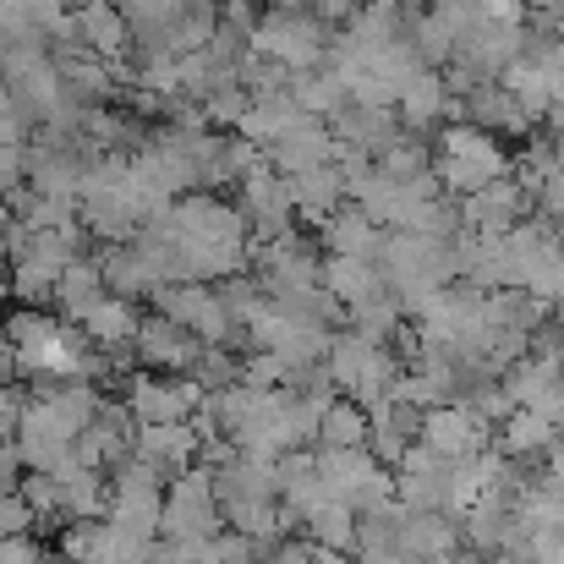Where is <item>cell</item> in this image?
<instances>
[{
	"label": "cell",
	"mask_w": 564,
	"mask_h": 564,
	"mask_svg": "<svg viewBox=\"0 0 564 564\" xmlns=\"http://www.w3.org/2000/svg\"><path fill=\"white\" fill-rule=\"evenodd\" d=\"M444 466H455V460H471V455H482L488 449V422L482 416H471L460 400L455 405H433V411H422V433H416Z\"/></svg>",
	"instance_id": "cell-10"
},
{
	"label": "cell",
	"mask_w": 564,
	"mask_h": 564,
	"mask_svg": "<svg viewBox=\"0 0 564 564\" xmlns=\"http://www.w3.org/2000/svg\"><path fill=\"white\" fill-rule=\"evenodd\" d=\"M340 154H346V143L324 121L302 116L296 127H285L269 143V171L274 176H302V171H318V165H340Z\"/></svg>",
	"instance_id": "cell-9"
},
{
	"label": "cell",
	"mask_w": 564,
	"mask_h": 564,
	"mask_svg": "<svg viewBox=\"0 0 564 564\" xmlns=\"http://www.w3.org/2000/svg\"><path fill=\"white\" fill-rule=\"evenodd\" d=\"M373 165L383 171V176H389V182H416V176H427V149L400 138L394 149H383V154H378Z\"/></svg>",
	"instance_id": "cell-30"
},
{
	"label": "cell",
	"mask_w": 564,
	"mask_h": 564,
	"mask_svg": "<svg viewBox=\"0 0 564 564\" xmlns=\"http://www.w3.org/2000/svg\"><path fill=\"white\" fill-rule=\"evenodd\" d=\"M55 307H61V318H72V324H83L99 302H105V274H99V263H88V258H72L66 263V274L55 280V296H50Z\"/></svg>",
	"instance_id": "cell-18"
},
{
	"label": "cell",
	"mask_w": 564,
	"mask_h": 564,
	"mask_svg": "<svg viewBox=\"0 0 564 564\" xmlns=\"http://www.w3.org/2000/svg\"><path fill=\"white\" fill-rule=\"evenodd\" d=\"M460 549V521L444 510H405L400 516V554L411 564H444Z\"/></svg>",
	"instance_id": "cell-16"
},
{
	"label": "cell",
	"mask_w": 564,
	"mask_h": 564,
	"mask_svg": "<svg viewBox=\"0 0 564 564\" xmlns=\"http://www.w3.org/2000/svg\"><path fill=\"white\" fill-rule=\"evenodd\" d=\"M318 285H324L340 307H357V302H368V296H383V274H378L373 258H329Z\"/></svg>",
	"instance_id": "cell-20"
},
{
	"label": "cell",
	"mask_w": 564,
	"mask_h": 564,
	"mask_svg": "<svg viewBox=\"0 0 564 564\" xmlns=\"http://www.w3.org/2000/svg\"><path fill=\"white\" fill-rule=\"evenodd\" d=\"M324 373L335 389L357 394V405L378 416L394 394V378H400V362L389 357V346H373L362 335H329V351H324Z\"/></svg>",
	"instance_id": "cell-3"
},
{
	"label": "cell",
	"mask_w": 564,
	"mask_h": 564,
	"mask_svg": "<svg viewBox=\"0 0 564 564\" xmlns=\"http://www.w3.org/2000/svg\"><path fill=\"white\" fill-rule=\"evenodd\" d=\"M154 307H160V318L182 324L197 346H225L236 335L219 291H208V285H160L154 291Z\"/></svg>",
	"instance_id": "cell-6"
},
{
	"label": "cell",
	"mask_w": 564,
	"mask_h": 564,
	"mask_svg": "<svg viewBox=\"0 0 564 564\" xmlns=\"http://www.w3.org/2000/svg\"><path fill=\"white\" fill-rule=\"evenodd\" d=\"M83 340L94 346V351H116V346H132V335H138V307L132 302H121V296H105L83 324Z\"/></svg>",
	"instance_id": "cell-21"
},
{
	"label": "cell",
	"mask_w": 564,
	"mask_h": 564,
	"mask_svg": "<svg viewBox=\"0 0 564 564\" xmlns=\"http://www.w3.org/2000/svg\"><path fill=\"white\" fill-rule=\"evenodd\" d=\"M307 538H313V549H335V554H351V543H357V516L346 510V505H318L307 521Z\"/></svg>",
	"instance_id": "cell-26"
},
{
	"label": "cell",
	"mask_w": 564,
	"mask_h": 564,
	"mask_svg": "<svg viewBox=\"0 0 564 564\" xmlns=\"http://www.w3.org/2000/svg\"><path fill=\"white\" fill-rule=\"evenodd\" d=\"M394 121L411 127V132H427V127H438V121H460V99H449L444 77H438L433 66H422V72L400 88V99H394Z\"/></svg>",
	"instance_id": "cell-15"
},
{
	"label": "cell",
	"mask_w": 564,
	"mask_h": 564,
	"mask_svg": "<svg viewBox=\"0 0 564 564\" xmlns=\"http://www.w3.org/2000/svg\"><path fill=\"white\" fill-rule=\"evenodd\" d=\"M532 203L543 208V214H554V219H564V165H554L543 182H538V192H532Z\"/></svg>",
	"instance_id": "cell-31"
},
{
	"label": "cell",
	"mask_w": 564,
	"mask_h": 564,
	"mask_svg": "<svg viewBox=\"0 0 564 564\" xmlns=\"http://www.w3.org/2000/svg\"><path fill=\"white\" fill-rule=\"evenodd\" d=\"M427 171H433V182L444 192L471 197V192H482L510 176V154L494 143V132L466 127V121H449V127L438 132V160H433Z\"/></svg>",
	"instance_id": "cell-2"
},
{
	"label": "cell",
	"mask_w": 564,
	"mask_h": 564,
	"mask_svg": "<svg viewBox=\"0 0 564 564\" xmlns=\"http://www.w3.org/2000/svg\"><path fill=\"white\" fill-rule=\"evenodd\" d=\"M521 208H527V192L516 187V176L471 192V197H455L460 230H471V236H505V230L521 219Z\"/></svg>",
	"instance_id": "cell-14"
},
{
	"label": "cell",
	"mask_w": 564,
	"mask_h": 564,
	"mask_svg": "<svg viewBox=\"0 0 564 564\" xmlns=\"http://www.w3.org/2000/svg\"><path fill=\"white\" fill-rule=\"evenodd\" d=\"M258 564H313V543L307 538H280V543H269V554H258Z\"/></svg>",
	"instance_id": "cell-32"
},
{
	"label": "cell",
	"mask_w": 564,
	"mask_h": 564,
	"mask_svg": "<svg viewBox=\"0 0 564 564\" xmlns=\"http://www.w3.org/2000/svg\"><path fill=\"white\" fill-rule=\"evenodd\" d=\"M132 346H138V362L143 368H154V373H192L197 362H203V351L208 346H197L182 324H171V318H138V335H132Z\"/></svg>",
	"instance_id": "cell-12"
},
{
	"label": "cell",
	"mask_w": 564,
	"mask_h": 564,
	"mask_svg": "<svg viewBox=\"0 0 564 564\" xmlns=\"http://www.w3.org/2000/svg\"><path fill=\"white\" fill-rule=\"evenodd\" d=\"M405 39H411V50H416V61H422V66H444V61L455 55V33L444 28V17H438V11H422V17L411 22V33H405Z\"/></svg>",
	"instance_id": "cell-29"
},
{
	"label": "cell",
	"mask_w": 564,
	"mask_h": 564,
	"mask_svg": "<svg viewBox=\"0 0 564 564\" xmlns=\"http://www.w3.org/2000/svg\"><path fill=\"white\" fill-rule=\"evenodd\" d=\"M554 444H560V427L543 422V416H532V411H510L505 427H499V455L505 460H538Z\"/></svg>",
	"instance_id": "cell-22"
},
{
	"label": "cell",
	"mask_w": 564,
	"mask_h": 564,
	"mask_svg": "<svg viewBox=\"0 0 564 564\" xmlns=\"http://www.w3.org/2000/svg\"><path fill=\"white\" fill-rule=\"evenodd\" d=\"M291 187H285V176H274L269 165H252L247 176H241V219L258 230V241H280V236H291Z\"/></svg>",
	"instance_id": "cell-11"
},
{
	"label": "cell",
	"mask_w": 564,
	"mask_h": 564,
	"mask_svg": "<svg viewBox=\"0 0 564 564\" xmlns=\"http://www.w3.org/2000/svg\"><path fill=\"white\" fill-rule=\"evenodd\" d=\"M318 449H362L368 444V411L357 400H329L318 416Z\"/></svg>",
	"instance_id": "cell-23"
},
{
	"label": "cell",
	"mask_w": 564,
	"mask_h": 564,
	"mask_svg": "<svg viewBox=\"0 0 564 564\" xmlns=\"http://www.w3.org/2000/svg\"><path fill=\"white\" fill-rule=\"evenodd\" d=\"M444 494H449V466L394 471V505L400 510H444Z\"/></svg>",
	"instance_id": "cell-25"
},
{
	"label": "cell",
	"mask_w": 564,
	"mask_h": 564,
	"mask_svg": "<svg viewBox=\"0 0 564 564\" xmlns=\"http://www.w3.org/2000/svg\"><path fill=\"white\" fill-rule=\"evenodd\" d=\"M77 33L99 50V55H121V44H127V17L110 6V0H83L77 6Z\"/></svg>",
	"instance_id": "cell-24"
},
{
	"label": "cell",
	"mask_w": 564,
	"mask_h": 564,
	"mask_svg": "<svg viewBox=\"0 0 564 564\" xmlns=\"http://www.w3.org/2000/svg\"><path fill=\"white\" fill-rule=\"evenodd\" d=\"M247 50L285 72H318V61L329 55V28L313 11H269L263 22H252Z\"/></svg>",
	"instance_id": "cell-4"
},
{
	"label": "cell",
	"mask_w": 564,
	"mask_h": 564,
	"mask_svg": "<svg viewBox=\"0 0 564 564\" xmlns=\"http://www.w3.org/2000/svg\"><path fill=\"white\" fill-rule=\"evenodd\" d=\"M285 187H291V208L307 214V219H329V214L346 203V176H340V165H318V171L285 176Z\"/></svg>",
	"instance_id": "cell-19"
},
{
	"label": "cell",
	"mask_w": 564,
	"mask_h": 564,
	"mask_svg": "<svg viewBox=\"0 0 564 564\" xmlns=\"http://www.w3.org/2000/svg\"><path fill=\"white\" fill-rule=\"evenodd\" d=\"M127 416L138 427H165V422H187L192 411L203 405V389L192 378H160V373H138L127 383Z\"/></svg>",
	"instance_id": "cell-7"
},
{
	"label": "cell",
	"mask_w": 564,
	"mask_h": 564,
	"mask_svg": "<svg viewBox=\"0 0 564 564\" xmlns=\"http://www.w3.org/2000/svg\"><path fill=\"white\" fill-rule=\"evenodd\" d=\"M351 313V335H362V340H373V346H389L394 335H400V307L389 302V296H368V302H357V307H346Z\"/></svg>",
	"instance_id": "cell-27"
},
{
	"label": "cell",
	"mask_w": 564,
	"mask_h": 564,
	"mask_svg": "<svg viewBox=\"0 0 564 564\" xmlns=\"http://www.w3.org/2000/svg\"><path fill=\"white\" fill-rule=\"evenodd\" d=\"M378 274H383V296L400 313H422L438 291L455 285V252H449V241L389 230L383 252H378Z\"/></svg>",
	"instance_id": "cell-1"
},
{
	"label": "cell",
	"mask_w": 564,
	"mask_h": 564,
	"mask_svg": "<svg viewBox=\"0 0 564 564\" xmlns=\"http://www.w3.org/2000/svg\"><path fill=\"white\" fill-rule=\"evenodd\" d=\"M203 438L192 433V422H165V427H138L132 433V455L160 477V482H176L182 471H192Z\"/></svg>",
	"instance_id": "cell-13"
},
{
	"label": "cell",
	"mask_w": 564,
	"mask_h": 564,
	"mask_svg": "<svg viewBox=\"0 0 564 564\" xmlns=\"http://www.w3.org/2000/svg\"><path fill=\"white\" fill-rule=\"evenodd\" d=\"M0 564H44L33 538H0Z\"/></svg>",
	"instance_id": "cell-33"
},
{
	"label": "cell",
	"mask_w": 564,
	"mask_h": 564,
	"mask_svg": "<svg viewBox=\"0 0 564 564\" xmlns=\"http://www.w3.org/2000/svg\"><path fill=\"white\" fill-rule=\"evenodd\" d=\"M488 564H527V560H521V554H494Z\"/></svg>",
	"instance_id": "cell-35"
},
{
	"label": "cell",
	"mask_w": 564,
	"mask_h": 564,
	"mask_svg": "<svg viewBox=\"0 0 564 564\" xmlns=\"http://www.w3.org/2000/svg\"><path fill=\"white\" fill-rule=\"evenodd\" d=\"M383 236H389V230H378L357 203H351V208H335V214L324 219V247H329V258H373L378 263Z\"/></svg>",
	"instance_id": "cell-17"
},
{
	"label": "cell",
	"mask_w": 564,
	"mask_h": 564,
	"mask_svg": "<svg viewBox=\"0 0 564 564\" xmlns=\"http://www.w3.org/2000/svg\"><path fill=\"white\" fill-rule=\"evenodd\" d=\"M444 564H488V560H482V554H471V549H466V554H449V560H444Z\"/></svg>",
	"instance_id": "cell-34"
},
{
	"label": "cell",
	"mask_w": 564,
	"mask_h": 564,
	"mask_svg": "<svg viewBox=\"0 0 564 564\" xmlns=\"http://www.w3.org/2000/svg\"><path fill=\"white\" fill-rule=\"evenodd\" d=\"M521 291L532 296V302H543V307H560L564 302V241H554L532 269H527V280H521Z\"/></svg>",
	"instance_id": "cell-28"
},
{
	"label": "cell",
	"mask_w": 564,
	"mask_h": 564,
	"mask_svg": "<svg viewBox=\"0 0 564 564\" xmlns=\"http://www.w3.org/2000/svg\"><path fill=\"white\" fill-rule=\"evenodd\" d=\"M219 532V505L208 488V466L203 471H182L165 494V516H160V538L165 543H203Z\"/></svg>",
	"instance_id": "cell-5"
},
{
	"label": "cell",
	"mask_w": 564,
	"mask_h": 564,
	"mask_svg": "<svg viewBox=\"0 0 564 564\" xmlns=\"http://www.w3.org/2000/svg\"><path fill=\"white\" fill-rule=\"evenodd\" d=\"M143 549H149V538L116 527L110 516H99V521H72V527L61 532L66 564H138Z\"/></svg>",
	"instance_id": "cell-8"
}]
</instances>
